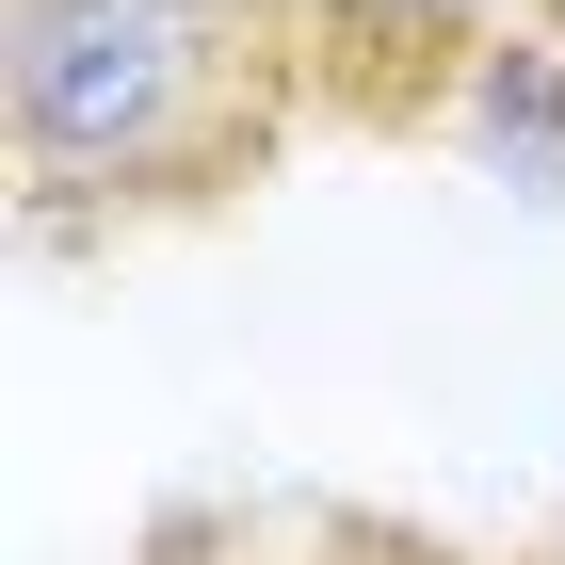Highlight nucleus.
Instances as JSON below:
<instances>
[{
    "label": "nucleus",
    "instance_id": "nucleus-1",
    "mask_svg": "<svg viewBox=\"0 0 565 565\" xmlns=\"http://www.w3.org/2000/svg\"><path fill=\"white\" fill-rule=\"evenodd\" d=\"M323 97L307 0H0V146L33 243L226 211Z\"/></svg>",
    "mask_w": 565,
    "mask_h": 565
},
{
    "label": "nucleus",
    "instance_id": "nucleus-2",
    "mask_svg": "<svg viewBox=\"0 0 565 565\" xmlns=\"http://www.w3.org/2000/svg\"><path fill=\"white\" fill-rule=\"evenodd\" d=\"M436 130L469 146L501 194H550L565 211V0H518V17L452 65V114H436Z\"/></svg>",
    "mask_w": 565,
    "mask_h": 565
},
{
    "label": "nucleus",
    "instance_id": "nucleus-3",
    "mask_svg": "<svg viewBox=\"0 0 565 565\" xmlns=\"http://www.w3.org/2000/svg\"><path fill=\"white\" fill-rule=\"evenodd\" d=\"M307 17H323V97H340V114L436 130V114H452V65H469L518 0H307Z\"/></svg>",
    "mask_w": 565,
    "mask_h": 565
},
{
    "label": "nucleus",
    "instance_id": "nucleus-4",
    "mask_svg": "<svg viewBox=\"0 0 565 565\" xmlns=\"http://www.w3.org/2000/svg\"><path fill=\"white\" fill-rule=\"evenodd\" d=\"M550 565H565V550H550Z\"/></svg>",
    "mask_w": 565,
    "mask_h": 565
}]
</instances>
